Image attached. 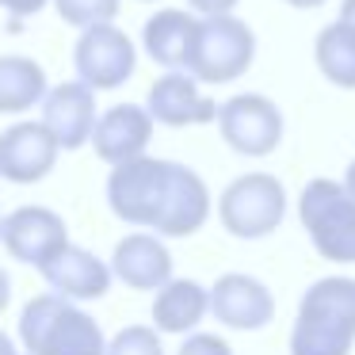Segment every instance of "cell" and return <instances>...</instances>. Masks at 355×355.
Here are the masks:
<instances>
[{"label":"cell","instance_id":"obj_1","mask_svg":"<svg viewBox=\"0 0 355 355\" xmlns=\"http://www.w3.org/2000/svg\"><path fill=\"white\" fill-rule=\"evenodd\" d=\"M355 344V279H317L298 302L291 355H352Z\"/></svg>","mask_w":355,"mask_h":355},{"label":"cell","instance_id":"obj_2","mask_svg":"<svg viewBox=\"0 0 355 355\" xmlns=\"http://www.w3.org/2000/svg\"><path fill=\"white\" fill-rule=\"evenodd\" d=\"M19 340L27 355H103L107 340L96 317L62 294H39L19 313Z\"/></svg>","mask_w":355,"mask_h":355},{"label":"cell","instance_id":"obj_3","mask_svg":"<svg viewBox=\"0 0 355 355\" xmlns=\"http://www.w3.org/2000/svg\"><path fill=\"white\" fill-rule=\"evenodd\" d=\"M298 218L313 248L332 263H355V199L336 180H309L298 195Z\"/></svg>","mask_w":355,"mask_h":355},{"label":"cell","instance_id":"obj_4","mask_svg":"<svg viewBox=\"0 0 355 355\" xmlns=\"http://www.w3.org/2000/svg\"><path fill=\"white\" fill-rule=\"evenodd\" d=\"M256 58V31L237 16H207L199 19L191 46V73L199 85H230V80L245 77L248 65Z\"/></svg>","mask_w":355,"mask_h":355},{"label":"cell","instance_id":"obj_5","mask_svg":"<svg viewBox=\"0 0 355 355\" xmlns=\"http://www.w3.org/2000/svg\"><path fill=\"white\" fill-rule=\"evenodd\" d=\"M218 218L225 233L241 241H260L283 225L286 218V187L271 172H245L218 199Z\"/></svg>","mask_w":355,"mask_h":355},{"label":"cell","instance_id":"obj_6","mask_svg":"<svg viewBox=\"0 0 355 355\" xmlns=\"http://www.w3.org/2000/svg\"><path fill=\"white\" fill-rule=\"evenodd\" d=\"M168 180H172V161H161V157H134V161L115 164L107 176L111 214L123 218L126 225L157 230L164 199H168Z\"/></svg>","mask_w":355,"mask_h":355},{"label":"cell","instance_id":"obj_7","mask_svg":"<svg viewBox=\"0 0 355 355\" xmlns=\"http://www.w3.org/2000/svg\"><path fill=\"white\" fill-rule=\"evenodd\" d=\"M218 130H222V141L241 157H268L279 149L283 141V111H279L275 100L260 92H237L225 103H218Z\"/></svg>","mask_w":355,"mask_h":355},{"label":"cell","instance_id":"obj_8","mask_svg":"<svg viewBox=\"0 0 355 355\" xmlns=\"http://www.w3.org/2000/svg\"><path fill=\"white\" fill-rule=\"evenodd\" d=\"M73 65H77L80 85H88L92 92H111L134 77L138 50H134L130 35L119 31L115 24L85 27L77 46H73Z\"/></svg>","mask_w":355,"mask_h":355},{"label":"cell","instance_id":"obj_9","mask_svg":"<svg viewBox=\"0 0 355 355\" xmlns=\"http://www.w3.org/2000/svg\"><path fill=\"white\" fill-rule=\"evenodd\" d=\"M0 241L8 248L12 260L31 263V268H46L65 245H69V230L65 218L50 207H19L4 218L0 225Z\"/></svg>","mask_w":355,"mask_h":355},{"label":"cell","instance_id":"obj_10","mask_svg":"<svg viewBox=\"0 0 355 355\" xmlns=\"http://www.w3.org/2000/svg\"><path fill=\"white\" fill-rule=\"evenodd\" d=\"M210 313L237 332H256L275 317V294L245 271H230L210 286Z\"/></svg>","mask_w":355,"mask_h":355},{"label":"cell","instance_id":"obj_11","mask_svg":"<svg viewBox=\"0 0 355 355\" xmlns=\"http://www.w3.org/2000/svg\"><path fill=\"white\" fill-rule=\"evenodd\" d=\"M146 111L153 123L161 126H202L218 119V103L210 100L207 92L199 88V80L191 73H164L149 85L146 96Z\"/></svg>","mask_w":355,"mask_h":355},{"label":"cell","instance_id":"obj_12","mask_svg":"<svg viewBox=\"0 0 355 355\" xmlns=\"http://www.w3.org/2000/svg\"><path fill=\"white\" fill-rule=\"evenodd\" d=\"M58 141L42 123H16L0 134V176L8 184H39L58 164Z\"/></svg>","mask_w":355,"mask_h":355},{"label":"cell","instance_id":"obj_13","mask_svg":"<svg viewBox=\"0 0 355 355\" xmlns=\"http://www.w3.org/2000/svg\"><path fill=\"white\" fill-rule=\"evenodd\" d=\"M96 119V92L80 80H62L42 100V126L58 141V149H80L92 138Z\"/></svg>","mask_w":355,"mask_h":355},{"label":"cell","instance_id":"obj_14","mask_svg":"<svg viewBox=\"0 0 355 355\" xmlns=\"http://www.w3.org/2000/svg\"><path fill=\"white\" fill-rule=\"evenodd\" d=\"M88 141H92L96 157L107 164L134 161V157H146L149 141H153V119L138 103H115L96 119V130Z\"/></svg>","mask_w":355,"mask_h":355},{"label":"cell","instance_id":"obj_15","mask_svg":"<svg viewBox=\"0 0 355 355\" xmlns=\"http://www.w3.org/2000/svg\"><path fill=\"white\" fill-rule=\"evenodd\" d=\"M210 218V191L202 176L187 164L172 161V180H168V199H164L161 222H157V237H191L207 225Z\"/></svg>","mask_w":355,"mask_h":355},{"label":"cell","instance_id":"obj_16","mask_svg":"<svg viewBox=\"0 0 355 355\" xmlns=\"http://www.w3.org/2000/svg\"><path fill=\"white\" fill-rule=\"evenodd\" d=\"M111 275L130 291H161L172 279V252L157 233H126L111 256Z\"/></svg>","mask_w":355,"mask_h":355},{"label":"cell","instance_id":"obj_17","mask_svg":"<svg viewBox=\"0 0 355 355\" xmlns=\"http://www.w3.org/2000/svg\"><path fill=\"white\" fill-rule=\"evenodd\" d=\"M42 279L50 283V291L69 302H92L111 291V268L100 256H92L88 248H77V245H65L42 268Z\"/></svg>","mask_w":355,"mask_h":355},{"label":"cell","instance_id":"obj_18","mask_svg":"<svg viewBox=\"0 0 355 355\" xmlns=\"http://www.w3.org/2000/svg\"><path fill=\"white\" fill-rule=\"evenodd\" d=\"M195 31H199V16L187 8H161L146 19L141 27V46L161 69L168 73H187L195 46Z\"/></svg>","mask_w":355,"mask_h":355},{"label":"cell","instance_id":"obj_19","mask_svg":"<svg viewBox=\"0 0 355 355\" xmlns=\"http://www.w3.org/2000/svg\"><path fill=\"white\" fill-rule=\"evenodd\" d=\"M210 313V291L195 279H168L153 298L157 332H191Z\"/></svg>","mask_w":355,"mask_h":355},{"label":"cell","instance_id":"obj_20","mask_svg":"<svg viewBox=\"0 0 355 355\" xmlns=\"http://www.w3.org/2000/svg\"><path fill=\"white\" fill-rule=\"evenodd\" d=\"M46 69L35 58H0V115H24L46 100Z\"/></svg>","mask_w":355,"mask_h":355},{"label":"cell","instance_id":"obj_21","mask_svg":"<svg viewBox=\"0 0 355 355\" xmlns=\"http://www.w3.org/2000/svg\"><path fill=\"white\" fill-rule=\"evenodd\" d=\"M313 62L321 69V77L336 88H355V31L336 24H329L313 42Z\"/></svg>","mask_w":355,"mask_h":355},{"label":"cell","instance_id":"obj_22","mask_svg":"<svg viewBox=\"0 0 355 355\" xmlns=\"http://www.w3.org/2000/svg\"><path fill=\"white\" fill-rule=\"evenodd\" d=\"M119 4L123 0H54L58 16L73 27H100V24H111L119 16Z\"/></svg>","mask_w":355,"mask_h":355},{"label":"cell","instance_id":"obj_23","mask_svg":"<svg viewBox=\"0 0 355 355\" xmlns=\"http://www.w3.org/2000/svg\"><path fill=\"white\" fill-rule=\"evenodd\" d=\"M103 355H164V347H161L157 329H149V324H126L123 332H115V340L107 344Z\"/></svg>","mask_w":355,"mask_h":355},{"label":"cell","instance_id":"obj_24","mask_svg":"<svg viewBox=\"0 0 355 355\" xmlns=\"http://www.w3.org/2000/svg\"><path fill=\"white\" fill-rule=\"evenodd\" d=\"M176 355H233V347L225 344L222 336H214V332H191V336L180 344Z\"/></svg>","mask_w":355,"mask_h":355},{"label":"cell","instance_id":"obj_25","mask_svg":"<svg viewBox=\"0 0 355 355\" xmlns=\"http://www.w3.org/2000/svg\"><path fill=\"white\" fill-rule=\"evenodd\" d=\"M46 4H50V0H0V8L8 12L16 24H19V19H27V16H39Z\"/></svg>","mask_w":355,"mask_h":355},{"label":"cell","instance_id":"obj_26","mask_svg":"<svg viewBox=\"0 0 355 355\" xmlns=\"http://www.w3.org/2000/svg\"><path fill=\"white\" fill-rule=\"evenodd\" d=\"M191 4V12H199L202 19L207 16H233V8H237V0H187Z\"/></svg>","mask_w":355,"mask_h":355},{"label":"cell","instance_id":"obj_27","mask_svg":"<svg viewBox=\"0 0 355 355\" xmlns=\"http://www.w3.org/2000/svg\"><path fill=\"white\" fill-rule=\"evenodd\" d=\"M8 302H12V279H8V271L0 268V313H4Z\"/></svg>","mask_w":355,"mask_h":355},{"label":"cell","instance_id":"obj_28","mask_svg":"<svg viewBox=\"0 0 355 355\" xmlns=\"http://www.w3.org/2000/svg\"><path fill=\"white\" fill-rule=\"evenodd\" d=\"M340 24L355 31V0H340Z\"/></svg>","mask_w":355,"mask_h":355},{"label":"cell","instance_id":"obj_29","mask_svg":"<svg viewBox=\"0 0 355 355\" xmlns=\"http://www.w3.org/2000/svg\"><path fill=\"white\" fill-rule=\"evenodd\" d=\"M340 184H344V187H347V195L355 199V161L347 164V172H344V180H340Z\"/></svg>","mask_w":355,"mask_h":355},{"label":"cell","instance_id":"obj_30","mask_svg":"<svg viewBox=\"0 0 355 355\" xmlns=\"http://www.w3.org/2000/svg\"><path fill=\"white\" fill-rule=\"evenodd\" d=\"M0 355H19L16 347H12V340H8V332H0Z\"/></svg>","mask_w":355,"mask_h":355},{"label":"cell","instance_id":"obj_31","mask_svg":"<svg viewBox=\"0 0 355 355\" xmlns=\"http://www.w3.org/2000/svg\"><path fill=\"white\" fill-rule=\"evenodd\" d=\"M286 4H291V8H321L324 0H286Z\"/></svg>","mask_w":355,"mask_h":355},{"label":"cell","instance_id":"obj_32","mask_svg":"<svg viewBox=\"0 0 355 355\" xmlns=\"http://www.w3.org/2000/svg\"><path fill=\"white\" fill-rule=\"evenodd\" d=\"M0 225H4V218H0Z\"/></svg>","mask_w":355,"mask_h":355}]
</instances>
